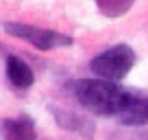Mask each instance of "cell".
Listing matches in <instances>:
<instances>
[{"mask_svg":"<svg viewBox=\"0 0 148 140\" xmlns=\"http://www.w3.org/2000/svg\"><path fill=\"white\" fill-rule=\"evenodd\" d=\"M76 101L98 116H118L129 92L105 79H81L72 85Z\"/></svg>","mask_w":148,"mask_h":140,"instance_id":"obj_1","label":"cell"},{"mask_svg":"<svg viewBox=\"0 0 148 140\" xmlns=\"http://www.w3.org/2000/svg\"><path fill=\"white\" fill-rule=\"evenodd\" d=\"M135 66V51L129 44H118V46L107 48L105 53L96 55L89 61V68L98 79L105 81H120L131 72Z\"/></svg>","mask_w":148,"mask_h":140,"instance_id":"obj_2","label":"cell"},{"mask_svg":"<svg viewBox=\"0 0 148 140\" xmlns=\"http://www.w3.org/2000/svg\"><path fill=\"white\" fill-rule=\"evenodd\" d=\"M9 35L18 40L37 46L39 51H55L61 46H72L74 40L70 35H63L59 31H50V28H42V26H33V24H22V22H5L2 24Z\"/></svg>","mask_w":148,"mask_h":140,"instance_id":"obj_3","label":"cell"},{"mask_svg":"<svg viewBox=\"0 0 148 140\" xmlns=\"http://www.w3.org/2000/svg\"><path fill=\"white\" fill-rule=\"evenodd\" d=\"M116 118L122 125H129V127L148 125V98L129 92V96H126L124 105H122L120 114H118Z\"/></svg>","mask_w":148,"mask_h":140,"instance_id":"obj_4","label":"cell"},{"mask_svg":"<svg viewBox=\"0 0 148 140\" xmlns=\"http://www.w3.org/2000/svg\"><path fill=\"white\" fill-rule=\"evenodd\" d=\"M52 114H55V121L57 125L61 127V129H68V131H76V134L85 136V138H92L94 136V125L89 121H85L83 116H79V114L70 112V110H61V107H55V105H50Z\"/></svg>","mask_w":148,"mask_h":140,"instance_id":"obj_5","label":"cell"},{"mask_svg":"<svg viewBox=\"0 0 148 140\" xmlns=\"http://www.w3.org/2000/svg\"><path fill=\"white\" fill-rule=\"evenodd\" d=\"M2 136L7 140H35L37 138L35 121L26 114L18 118H7L2 123Z\"/></svg>","mask_w":148,"mask_h":140,"instance_id":"obj_6","label":"cell"},{"mask_svg":"<svg viewBox=\"0 0 148 140\" xmlns=\"http://www.w3.org/2000/svg\"><path fill=\"white\" fill-rule=\"evenodd\" d=\"M7 77H9L11 85L18 90H28L35 81V75H33V68L26 64L24 59L15 55L7 57Z\"/></svg>","mask_w":148,"mask_h":140,"instance_id":"obj_7","label":"cell"},{"mask_svg":"<svg viewBox=\"0 0 148 140\" xmlns=\"http://www.w3.org/2000/svg\"><path fill=\"white\" fill-rule=\"evenodd\" d=\"M133 5H135V0H96L98 11L107 18H120Z\"/></svg>","mask_w":148,"mask_h":140,"instance_id":"obj_8","label":"cell"}]
</instances>
